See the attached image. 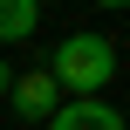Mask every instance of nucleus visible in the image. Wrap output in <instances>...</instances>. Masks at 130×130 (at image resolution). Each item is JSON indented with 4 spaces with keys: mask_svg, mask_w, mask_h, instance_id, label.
<instances>
[{
    "mask_svg": "<svg viewBox=\"0 0 130 130\" xmlns=\"http://www.w3.org/2000/svg\"><path fill=\"white\" fill-rule=\"evenodd\" d=\"M41 69H48L55 89H69V103H75V96H103L110 75H117V41H110V34H89V27H82V34H62Z\"/></svg>",
    "mask_w": 130,
    "mask_h": 130,
    "instance_id": "1",
    "label": "nucleus"
},
{
    "mask_svg": "<svg viewBox=\"0 0 130 130\" xmlns=\"http://www.w3.org/2000/svg\"><path fill=\"white\" fill-rule=\"evenodd\" d=\"M48 130H123V117H117L103 96H75V103H62V110L48 117Z\"/></svg>",
    "mask_w": 130,
    "mask_h": 130,
    "instance_id": "3",
    "label": "nucleus"
},
{
    "mask_svg": "<svg viewBox=\"0 0 130 130\" xmlns=\"http://www.w3.org/2000/svg\"><path fill=\"white\" fill-rule=\"evenodd\" d=\"M123 130H130V117H123Z\"/></svg>",
    "mask_w": 130,
    "mask_h": 130,
    "instance_id": "6",
    "label": "nucleus"
},
{
    "mask_svg": "<svg viewBox=\"0 0 130 130\" xmlns=\"http://www.w3.org/2000/svg\"><path fill=\"white\" fill-rule=\"evenodd\" d=\"M41 27V7L34 0H0V41H27Z\"/></svg>",
    "mask_w": 130,
    "mask_h": 130,
    "instance_id": "4",
    "label": "nucleus"
},
{
    "mask_svg": "<svg viewBox=\"0 0 130 130\" xmlns=\"http://www.w3.org/2000/svg\"><path fill=\"white\" fill-rule=\"evenodd\" d=\"M7 89H14V62L0 55V96H7Z\"/></svg>",
    "mask_w": 130,
    "mask_h": 130,
    "instance_id": "5",
    "label": "nucleus"
},
{
    "mask_svg": "<svg viewBox=\"0 0 130 130\" xmlns=\"http://www.w3.org/2000/svg\"><path fill=\"white\" fill-rule=\"evenodd\" d=\"M7 110H14L21 123H48V117L62 110V89L48 82V69H27V75H14V89H7Z\"/></svg>",
    "mask_w": 130,
    "mask_h": 130,
    "instance_id": "2",
    "label": "nucleus"
}]
</instances>
